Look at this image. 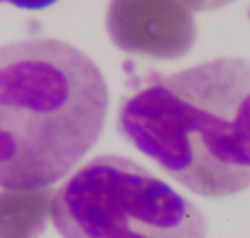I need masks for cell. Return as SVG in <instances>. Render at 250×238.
<instances>
[{"instance_id":"2","label":"cell","mask_w":250,"mask_h":238,"mask_svg":"<svg viewBox=\"0 0 250 238\" xmlns=\"http://www.w3.org/2000/svg\"><path fill=\"white\" fill-rule=\"evenodd\" d=\"M108 108L103 70L76 45H0V190H42L65 178L100 141Z\"/></svg>"},{"instance_id":"4","label":"cell","mask_w":250,"mask_h":238,"mask_svg":"<svg viewBox=\"0 0 250 238\" xmlns=\"http://www.w3.org/2000/svg\"><path fill=\"white\" fill-rule=\"evenodd\" d=\"M52 194H45L43 189L0 194V238H35L42 235L50 217Z\"/></svg>"},{"instance_id":"5","label":"cell","mask_w":250,"mask_h":238,"mask_svg":"<svg viewBox=\"0 0 250 238\" xmlns=\"http://www.w3.org/2000/svg\"><path fill=\"white\" fill-rule=\"evenodd\" d=\"M59 0H0V4H7L21 11H43L55 5Z\"/></svg>"},{"instance_id":"1","label":"cell","mask_w":250,"mask_h":238,"mask_svg":"<svg viewBox=\"0 0 250 238\" xmlns=\"http://www.w3.org/2000/svg\"><path fill=\"white\" fill-rule=\"evenodd\" d=\"M117 130L197 195L250 189V60L223 57L156 77L120 103Z\"/></svg>"},{"instance_id":"3","label":"cell","mask_w":250,"mask_h":238,"mask_svg":"<svg viewBox=\"0 0 250 238\" xmlns=\"http://www.w3.org/2000/svg\"><path fill=\"white\" fill-rule=\"evenodd\" d=\"M50 219L62 238H206L201 207L120 154L83 165L52 194Z\"/></svg>"}]
</instances>
